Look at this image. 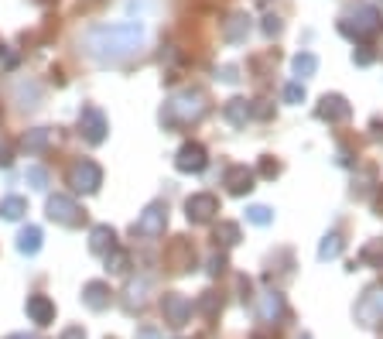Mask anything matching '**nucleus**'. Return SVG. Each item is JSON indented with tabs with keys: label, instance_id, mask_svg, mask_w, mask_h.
I'll return each instance as SVG.
<instances>
[{
	"label": "nucleus",
	"instance_id": "f257e3e1",
	"mask_svg": "<svg viewBox=\"0 0 383 339\" xmlns=\"http://www.w3.org/2000/svg\"><path fill=\"white\" fill-rule=\"evenodd\" d=\"M148 41V28L137 21H123V24H96L86 31V52L99 62H120L127 55H137Z\"/></svg>",
	"mask_w": 383,
	"mask_h": 339
},
{
	"label": "nucleus",
	"instance_id": "f03ea898",
	"mask_svg": "<svg viewBox=\"0 0 383 339\" xmlns=\"http://www.w3.org/2000/svg\"><path fill=\"white\" fill-rule=\"evenodd\" d=\"M206 110H209L206 93L189 86V89L174 93L172 100L165 103V110H161V123H165V127H185V123H195V120L206 117Z\"/></svg>",
	"mask_w": 383,
	"mask_h": 339
},
{
	"label": "nucleus",
	"instance_id": "7ed1b4c3",
	"mask_svg": "<svg viewBox=\"0 0 383 339\" xmlns=\"http://www.w3.org/2000/svg\"><path fill=\"white\" fill-rule=\"evenodd\" d=\"M380 28H383L380 11H377L373 4H360V7H353V11L339 21V31H343L345 38H353V41L373 38V35H380Z\"/></svg>",
	"mask_w": 383,
	"mask_h": 339
},
{
	"label": "nucleus",
	"instance_id": "20e7f679",
	"mask_svg": "<svg viewBox=\"0 0 383 339\" xmlns=\"http://www.w3.org/2000/svg\"><path fill=\"white\" fill-rule=\"evenodd\" d=\"M106 130H110V123H106V113L99 106H82L79 110V134H82L86 144H103Z\"/></svg>",
	"mask_w": 383,
	"mask_h": 339
},
{
	"label": "nucleus",
	"instance_id": "39448f33",
	"mask_svg": "<svg viewBox=\"0 0 383 339\" xmlns=\"http://www.w3.org/2000/svg\"><path fill=\"white\" fill-rule=\"evenodd\" d=\"M69 185L76 189V192H96L99 185H103V168L89 158H79L72 168H69Z\"/></svg>",
	"mask_w": 383,
	"mask_h": 339
},
{
	"label": "nucleus",
	"instance_id": "423d86ee",
	"mask_svg": "<svg viewBox=\"0 0 383 339\" xmlns=\"http://www.w3.org/2000/svg\"><path fill=\"white\" fill-rule=\"evenodd\" d=\"M48 220H55L58 226H82V223H86V213L79 209V202L72 199V196L55 192V196L48 199Z\"/></svg>",
	"mask_w": 383,
	"mask_h": 339
},
{
	"label": "nucleus",
	"instance_id": "0eeeda50",
	"mask_svg": "<svg viewBox=\"0 0 383 339\" xmlns=\"http://www.w3.org/2000/svg\"><path fill=\"white\" fill-rule=\"evenodd\" d=\"M356 322L366 326V329H373V326L383 322V284H373L363 299H360V305H356Z\"/></svg>",
	"mask_w": 383,
	"mask_h": 339
},
{
	"label": "nucleus",
	"instance_id": "6e6552de",
	"mask_svg": "<svg viewBox=\"0 0 383 339\" xmlns=\"http://www.w3.org/2000/svg\"><path fill=\"white\" fill-rule=\"evenodd\" d=\"M161 319H165V326H172V329H182L192 319V301L185 295H178V291H168L161 299Z\"/></svg>",
	"mask_w": 383,
	"mask_h": 339
},
{
	"label": "nucleus",
	"instance_id": "1a4fd4ad",
	"mask_svg": "<svg viewBox=\"0 0 383 339\" xmlns=\"http://www.w3.org/2000/svg\"><path fill=\"white\" fill-rule=\"evenodd\" d=\"M165 226H168V206L165 202H151L140 213V220L134 223V233H140V237H161Z\"/></svg>",
	"mask_w": 383,
	"mask_h": 339
},
{
	"label": "nucleus",
	"instance_id": "9d476101",
	"mask_svg": "<svg viewBox=\"0 0 383 339\" xmlns=\"http://www.w3.org/2000/svg\"><path fill=\"white\" fill-rule=\"evenodd\" d=\"M206 165H209V158H206V148H202L199 140H185V144L178 148V155H174V168H178V172L199 175Z\"/></svg>",
	"mask_w": 383,
	"mask_h": 339
},
{
	"label": "nucleus",
	"instance_id": "9b49d317",
	"mask_svg": "<svg viewBox=\"0 0 383 339\" xmlns=\"http://www.w3.org/2000/svg\"><path fill=\"white\" fill-rule=\"evenodd\" d=\"M216 213H219V199H216L212 192H195V196H189V202H185L189 223H209Z\"/></svg>",
	"mask_w": 383,
	"mask_h": 339
},
{
	"label": "nucleus",
	"instance_id": "f8f14e48",
	"mask_svg": "<svg viewBox=\"0 0 383 339\" xmlns=\"http://www.w3.org/2000/svg\"><path fill=\"white\" fill-rule=\"evenodd\" d=\"M322 120H328V123H345V120L353 117V106L345 103V96H339V93H332V96H322V103H318V110H315Z\"/></svg>",
	"mask_w": 383,
	"mask_h": 339
},
{
	"label": "nucleus",
	"instance_id": "ddd939ff",
	"mask_svg": "<svg viewBox=\"0 0 383 339\" xmlns=\"http://www.w3.org/2000/svg\"><path fill=\"white\" fill-rule=\"evenodd\" d=\"M24 312H28V319L35 326H52L55 322V301L48 295H31L28 305H24Z\"/></svg>",
	"mask_w": 383,
	"mask_h": 339
},
{
	"label": "nucleus",
	"instance_id": "4468645a",
	"mask_svg": "<svg viewBox=\"0 0 383 339\" xmlns=\"http://www.w3.org/2000/svg\"><path fill=\"white\" fill-rule=\"evenodd\" d=\"M110 301H113V291H110V284H106V281H89V284L82 288V305H86V309H93V312L110 309Z\"/></svg>",
	"mask_w": 383,
	"mask_h": 339
},
{
	"label": "nucleus",
	"instance_id": "2eb2a0df",
	"mask_svg": "<svg viewBox=\"0 0 383 339\" xmlns=\"http://www.w3.org/2000/svg\"><path fill=\"white\" fill-rule=\"evenodd\" d=\"M223 185L230 189L233 196H247V192H253V172L247 165H230L226 175H223Z\"/></svg>",
	"mask_w": 383,
	"mask_h": 339
},
{
	"label": "nucleus",
	"instance_id": "dca6fc26",
	"mask_svg": "<svg viewBox=\"0 0 383 339\" xmlns=\"http://www.w3.org/2000/svg\"><path fill=\"white\" fill-rule=\"evenodd\" d=\"M257 316H260V322H267V326H274V322L284 316V295L281 291H267V295H260V305H257Z\"/></svg>",
	"mask_w": 383,
	"mask_h": 339
},
{
	"label": "nucleus",
	"instance_id": "f3484780",
	"mask_svg": "<svg viewBox=\"0 0 383 339\" xmlns=\"http://www.w3.org/2000/svg\"><path fill=\"white\" fill-rule=\"evenodd\" d=\"M89 250L93 254H110V250H116V233H113V226H106V223H99V226H93L89 230Z\"/></svg>",
	"mask_w": 383,
	"mask_h": 339
},
{
	"label": "nucleus",
	"instance_id": "a211bd4d",
	"mask_svg": "<svg viewBox=\"0 0 383 339\" xmlns=\"http://www.w3.org/2000/svg\"><path fill=\"white\" fill-rule=\"evenodd\" d=\"M250 35V18L247 14H230V21L223 24V38L230 45H240V41Z\"/></svg>",
	"mask_w": 383,
	"mask_h": 339
},
{
	"label": "nucleus",
	"instance_id": "6ab92c4d",
	"mask_svg": "<svg viewBox=\"0 0 383 339\" xmlns=\"http://www.w3.org/2000/svg\"><path fill=\"white\" fill-rule=\"evenodd\" d=\"M172 264H174V271H192V267H195V250H192V243H185V240L174 243Z\"/></svg>",
	"mask_w": 383,
	"mask_h": 339
},
{
	"label": "nucleus",
	"instance_id": "aec40b11",
	"mask_svg": "<svg viewBox=\"0 0 383 339\" xmlns=\"http://www.w3.org/2000/svg\"><path fill=\"white\" fill-rule=\"evenodd\" d=\"M18 250H21V254H28V257H35V254H38V250H41V230H38V226H24V230H21Z\"/></svg>",
	"mask_w": 383,
	"mask_h": 339
},
{
	"label": "nucleus",
	"instance_id": "412c9836",
	"mask_svg": "<svg viewBox=\"0 0 383 339\" xmlns=\"http://www.w3.org/2000/svg\"><path fill=\"white\" fill-rule=\"evenodd\" d=\"M148 288H151V281L148 278H140V281H131V284H127V291H123V295H127V309H140V305H144V301H148Z\"/></svg>",
	"mask_w": 383,
	"mask_h": 339
},
{
	"label": "nucleus",
	"instance_id": "4be33fe9",
	"mask_svg": "<svg viewBox=\"0 0 383 339\" xmlns=\"http://www.w3.org/2000/svg\"><path fill=\"white\" fill-rule=\"evenodd\" d=\"M223 117L230 120L233 127H243L250 120V103L247 100H230L226 106H223Z\"/></svg>",
	"mask_w": 383,
	"mask_h": 339
},
{
	"label": "nucleus",
	"instance_id": "5701e85b",
	"mask_svg": "<svg viewBox=\"0 0 383 339\" xmlns=\"http://www.w3.org/2000/svg\"><path fill=\"white\" fill-rule=\"evenodd\" d=\"M291 69H294V76H298V79H308V76H315V72H318V59H315L311 52H298L294 62H291Z\"/></svg>",
	"mask_w": 383,
	"mask_h": 339
},
{
	"label": "nucleus",
	"instance_id": "b1692460",
	"mask_svg": "<svg viewBox=\"0 0 383 339\" xmlns=\"http://www.w3.org/2000/svg\"><path fill=\"white\" fill-rule=\"evenodd\" d=\"M48 140H52L48 127H35V130H28V134H24V151H28V155H38V151L48 148Z\"/></svg>",
	"mask_w": 383,
	"mask_h": 339
},
{
	"label": "nucleus",
	"instance_id": "393cba45",
	"mask_svg": "<svg viewBox=\"0 0 383 339\" xmlns=\"http://www.w3.org/2000/svg\"><path fill=\"white\" fill-rule=\"evenodd\" d=\"M28 213V202L21 199V196H7V199L0 202V216L4 220H21Z\"/></svg>",
	"mask_w": 383,
	"mask_h": 339
},
{
	"label": "nucleus",
	"instance_id": "a878e982",
	"mask_svg": "<svg viewBox=\"0 0 383 339\" xmlns=\"http://www.w3.org/2000/svg\"><path fill=\"white\" fill-rule=\"evenodd\" d=\"M18 100H21V106H38V100H41V89H38V82H18Z\"/></svg>",
	"mask_w": 383,
	"mask_h": 339
},
{
	"label": "nucleus",
	"instance_id": "bb28decb",
	"mask_svg": "<svg viewBox=\"0 0 383 339\" xmlns=\"http://www.w3.org/2000/svg\"><path fill=\"white\" fill-rule=\"evenodd\" d=\"M127 267H131V254H127V250L116 247V250L106 254V271H110V274H123Z\"/></svg>",
	"mask_w": 383,
	"mask_h": 339
},
{
	"label": "nucleus",
	"instance_id": "cd10ccee",
	"mask_svg": "<svg viewBox=\"0 0 383 339\" xmlns=\"http://www.w3.org/2000/svg\"><path fill=\"white\" fill-rule=\"evenodd\" d=\"M339 254H343V237H339V233H328V237L322 240V247H318V257L332 260V257H339Z\"/></svg>",
	"mask_w": 383,
	"mask_h": 339
},
{
	"label": "nucleus",
	"instance_id": "c85d7f7f",
	"mask_svg": "<svg viewBox=\"0 0 383 339\" xmlns=\"http://www.w3.org/2000/svg\"><path fill=\"white\" fill-rule=\"evenodd\" d=\"M216 240H219L223 247L240 243V226H236V223H219V226H216Z\"/></svg>",
	"mask_w": 383,
	"mask_h": 339
},
{
	"label": "nucleus",
	"instance_id": "c756f323",
	"mask_svg": "<svg viewBox=\"0 0 383 339\" xmlns=\"http://www.w3.org/2000/svg\"><path fill=\"white\" fill-rule=\"evenodd\" d=\"M199 312H202V316H216V312H223V299H219V295H216V291H206V295H202V299H199Z\"/></svg>",
	"mask_w": 383,
	"mask_h": 339
},
{
	"label": "nucleus",
	"instance_id": "7c9ffc66",
	"mask_svg": "<svg viewBox=\"0 0 383 339\" xmlns=\"http://www.w3.org/2000/svg\"><path fill=\"white\" fill-rule=\"evenodd\" d=\"M247 220L257 223V226H267V223L274 220V213H270L267 206H250V209H247Z\"/></svg>",
	"mask_w": 383,
	"mask_h": 339
},
{
	"label": "nucleus",
	"instance_id": "2f4dec72",
	"mask_svg": "<svg viewBox=\"0 0 383 339\" xmlns=\"http://www.w3.org/2000/svg\"><path fill=\"white\" fill-rule=\"evenodd\" d=\"M24 179L31 182V185H35V189H48V172H45V168H38V165H31V168H28V175H24Z\"/></svg>",
	"mask_w": 383,
	"mask_h": 339
},
{
	"label": "nucleus",
	"instance_id": "473e14b6",
	"mask_svg": "<svg viewBox=\"0 0 383 339\" xmlns=\"http://www.w3.org/2000/svg\"><path fill=\"white\" fill-rule=\"evenodd\" d=\"M284 100L287 103H301V100H305V86H301V82H287V86H284Z\"/></svg>",
	"mask_w": 383,
	"mask_h": 339
},
{
	"label": "nucleus",
	"instance_id": "72a5a7b5",
	"mask_svg": "<svg viewBox=\"0 0 383 339\" xmlns=\"http://www.w3.org/2000/svg\"><path fill=\"white\" fill-rule=\"evenodd\" d=\"M270 113H274V106H270L267 100H257V103H250V117H260V120H267Z\"/></svg>",
	"mask_w": 383,
	"mask_h": 339
},
{
	"label": "nucleus",
	"instance_id": "f704fd0d",
	"mask_svg": "<svg viewBox=\"0 0 383 339\" xmlns=\"http://www.w3.org/2000/svg\"><path fill=\"white\" fill-rule=\"evenodd\" d=\"M264 35H267V38L281 35V18H277V14H267V18H264Z\"/></svg>",
	"mask_w": 383,
	"mask_h": 339
},
{
	"label": "nucleus",
	"instance_id": "c9c22d12",
	"mask_svg": "<svg viewBox=\"0 0 383 339\" xmlns=\"http://www.w3.org/2000/svg\"><path fill=\"white\" fill-rule=\"evenodd\" d=\"M353 62H356V65H370V62H373V48H370V45H360V48L353 52Z\"/></svg>",
	"mask_w": 383,
	"mask_h": 339
},
{
	"label": "nucleus",
	"instance_id": "e433bc0d",
	"mask_svg": "<svg viewBox=\"0 0 383 339\" xmlns=\"http://www.w3.org/2000/svg\"><path fill=\"white\" fill-rule=\"evenodd\" d=\"M11 161H14V148L7 140H0V168H11Z\"/></svg>",
	"mask_w": 383,
	"mask_h": 339
},
{
	"label": "nucleus",
	"instance_id": "4c0bfd02",
	"mask_svg": "<svg viewBox=\"0 0 383 339\" xmlns=\"http://www.w3.org/2000/svg\"><path fill=\"white\" fill-rule=\"evenodd\" d=\"M226 271V257L223 254H212L209 257V274H223Z\"/></svg>",
	"mask_w": 383,
	"mask_h": 339
},
{
	"label": "nucleus",
	"instance_id": "58836bf2",
	"mask_svg": "<svg viewBox=\"0 0 383 339\" xmlns=\"http://www.w3.org/2000/svg\"><path fill=\"white\" fill-rule=\"evenodd\" d=\"M363 260H370V264L383 267V250H377V247H366V250H363Z\"/></svg>",
	"mask_w": 383,
	"mask_h": 339
},
{
	"label": "nucleus",
	"instance_id": "ea45409f",
	"mask_svg": "<svg viewBox=\"0 0 383 339\" xmlns=\"http://www.w3.org/2000/svg\"><path fill=\"white\" fill-rule=\"evenodd\" d=\"M58 339H86V329H82V326H69V329H62Z\"/></svg>",
	"mask_w": 383,
	"mask_h": 339
},
{
	"label": "nucleus",
	"instance_id": "a19ab883",
	"mask_svg": "<svg viewBox=\"0 0 383 339\" xmlns=\"http://www.w3.org/2000/svg\"><path fill=\"white\" fill-rule=\"evenodd\" d=\"M281 168H277V161H270V158H264L260 161V175H267V179H274Z\"/></svg>",
	"mask_w": 383,
	"mask_h": 339
},
{
	"label": "nucleus",
	"instance_id": "79ce46f5",
	"mask_svg": "<svg viewBox=\"0 0 383 339\" xmlns=\"http://www.w3.org/2000/svg\"><path fill=\"white\" fill-rule=\"evenodd\" d=\"M219 79L236 82V79H240V76H236V69H233V65H223V69H219Z\"/></svg>",
	"mask_w": 383,
	"mask_h": 339
},
{
	"label": "nucleus",
	"instance_id": "37998d69",
	"mask_svg": "<svg viewBox=\"0 0 383 339\" xmlns=\"http://www.w3.org/2000/svg\"><path fill=\"white\" fill-rule=\"evenodd\" d=\"M137 339H161V333L151 329V326H144V329H137Z\"/></svg>",
	"mask_w": 383,
	"mask_h": 339
},
{
	"label": "nucleus",
	"instance_id": "c03bdc74",
	"mask_svg": "<svg viewBox=\"0 0 383 339\" xmlns=\"http://www.w3.org/2000/svg\"><path fill=\"white\" fill-rule=\"evenodd\" d=\"M373 138H377V140H383V123H380V120L373 123Z\"/></svg>",
	"mask_w": 383,
	"mask_h": 339
},
{
	"label": "nucleus",
	"instance_id": "a18cd8bd",
	"mask_svg": "<svg viewBox=\"0 0 383 339\" xmlns=\"http://www.w3.org/2000/svg\"><path fill=\"white\" fill-rule=\"evenodd\" d=\"M7 339H41V336H31V333H11Z\"/></svg>",
	"mask_w": 383,
	"mask_h": 339
},
{
	"label": "nucleus",
	"instance_id": "49530a36",
	"mask_svg": "<svg viewBox=\"0 0 383 339\" xmlns=\"http://www.w3.org/2000/svg\"><path fill=\"white\" fill-rule=\"evenodd\" d=\"M377 213L383 216V192H380V199H377Z\"/></svg>",
	"mask_w": 383,
	"mask_h": 339
},
{
	"label": "nucleus",
	"instance_id": "de8ad7c7",
	"mask_svg": "<svg viewBox=\"0 0 383 339\" xmlns=\"http://www.w3.org/2000/svg\"><path fill=\"white\" fill-rule=\"evenodd\" d=\"M253 339H264V336H253Z\"/></svg>",
	"mask_w": 383,
	"mask_h": 339
},
{
	"label": "nucleus",
	"instance_id": "09e8293b",
	"mask_svg": "<svg viewBox=\"0 0 383 339\" xmlns=\"http://www.w3.org/2000/svg\"><path fill=\"white\" fill-rule=\"evenodd\" d=\"M0 52H4V45H0Z\"/></svg>",
	"mask_w": 383,
	"mask_h": 339
}]
</instances>
